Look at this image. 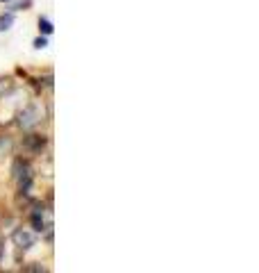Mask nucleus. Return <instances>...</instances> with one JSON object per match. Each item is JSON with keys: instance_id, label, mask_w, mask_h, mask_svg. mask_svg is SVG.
Here are the masks:
<instances>
[{"instance_id": "obj_8", "label": "nucleus", "mask_w": 259, "mask_h": 273, "mask_svg": "<svg viewBox=\"0 0 259 273\" xmlns=\"http://www.w3.org/2000/svg\"><path fill=\"white\" fill-rule=\"evenodd\" d=\"M46 46H48V37H46V35H41V37H37V39H35V48L37 50L46 48Z\"/></svg>"}, {"instance_id": "obj_3", "label": "nucleus", "mask_w": 259, "mask_h": 273, "mask_svg": "<svg viewBox=\"0 0 259 273\" xmlns=\"http://www.w3.org/2000/svg\"><path fill=\"white\" fill-rule=\"evenodd\" d=\"M48 139H46L44 134H28L23 139V148L28 150L30 155H41V150L46 148Z\"/></svg>"}, {"instance_id": "obj_5", "label": "nucleus", "mask_w": 259, "mask_h": 273, "mask_svg": "<svg viewBox=\"0 0 259 273\" xmlns=\"http://www.w3.org/2000/svg\"><path fill=\"white\" fill-rule=\"evenodd\" d=\"M14 241H16V246L23 248V250H28V248L35 246V237H32L30 232H25V230H16V232H14Z\"/></svg>"}, {"instance_id": "obj_10", "label": "nucleus", "mask_w": 259, "mask_h": 273, "mask_svg": "<svg viewBox=\"0 0 259 273\" xmlns=\"http://www.w3.org/2000/svg\"><path fill=\"white\" fill-rule=\"evenodd\" d=\"M23 271H46V268L39 264H32V266H23Z\"/></svg>"}, {"instance_id": "obj_9", "label": "nucleus", "mask_w": 259, "mask_h": 273, "mask_svg": "<svg viewBox=\"0 0 259 273\" xmlns=\"http://www.w3.org/2000/svg\"><path fill=\"white\" fill-rule=\"evenodd\" d=\"M32 5V0H21V3H16L14 7H12V12H16V10H23V7H30Z\"/></svg>"}, {"instance_id": "obj_2", "label": "nucleus", "mask_w": 259, "mask_h": 273, "mask_svg": "<svg viewBox=\"0 0 259 273\" xmlns=\"http://www.w3.org/2000/svg\"><path fill=\"white\" fill-rule=\"evenodd\" d=\"M14 180H16V184H19L21 194H30L32 182H35V171H32V166H30L28 162H23V159H16L14 162Z\"/></svg>"}, {"instance_id": "obj_1", "label": "nucleus", "mask_w": 259, "mask_h": 273, "mask_svg": "<svg viewBox=\"0 0 259 273\" xmlns=\"http://www.w3.org/2000/svg\"><path fill=\"white\" fill-rule=\"evenodd\" d=\"M44 121V107L41 103H30L19 112V128L21 130H32Z\"/></svg>"}, {"instance_id": "obj_7", "label": "nucleus", "mask_w": 259, "mask_h": 273, "mask_svg": "<svg viewBox=\"0 0 259 273\" xmlns=\"http://www.w3.org/2000/svg\"><path fill=\"white\" fill-rule=\"evenodd\" d=\"M39 32H41V35H46V37H48V35H53V32H55V25H53V21H50V19H46V16H41V19H39Z\"/></svg>"}, {"instance_id": "obj_11", "label": "nucleus", "mask_w": 259, "mask_h": 273, "mask_svg": "<svg viewBox=\"0 0 259 273\" xmlns=\"http://www.w3.org/2000/svg\"><path fill=\"white\" fill-rule=\"evenodd\" d=\"M0 3H10V0H0Z\"/></svg>"}, {"instance_id": "obj_4", "label": "nucleus", "mask_w": 259, "mask_h": 273, "mask_svg": "<svg viewBox=\"0 0 259 273\" xmlns=\"http://www.w3.org/2000/svg\"><path fill=\"white\" fill-rule=\"evenodd\" d=\"M30 223H32V230H35V232H44V230L50 228V223L46 225V221H44V209L41 207L32 209V214H30Z\"/></svg>"}, {"instance_id": "obj_6", "label": "nucleus", "mask_w": 259, "mask_h": 273, "mask_svg": "<svg viewBox=\"0 0 259 273\" xmlns=\"http://www.w3.org/2000/svg\"><path fill=\"white\" fill-rule=\"evenodd\" d=\"M14 25V12H7V14H0V32H7Z\"/></svg>"}]
</instances>
